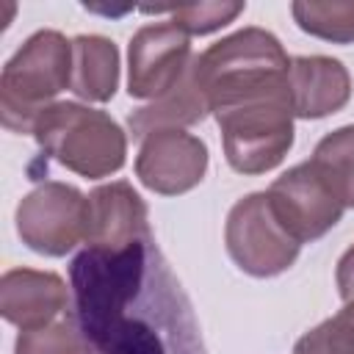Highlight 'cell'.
<instances>
[{
    "label": "cell",
    "instance_id": "5b68a950",
    "mask_svg": "<svg viewBox=\"0 0 354 354\" xmlns=\"http://www.w3.org/2000/svg\"><path fill=\"white\" fill-rule=\"evenodd\" d=\"M227 163L241 174H266L293 147L290 94L252 97L216 113Z\"/></svg>",
    "mask_w": 354,
    "mask_h": 354
},
{
    "label": "cell",
    "instance_id": "2e32d148",
    "mask_svg": "<svg viewBox=\"0 0 354 354\" xmlns=\"http://www.w3.org/2000/svg\"><path fill=\"white\" fill-rule=\"evenodd\" d=\"M307 163L343 207H354V124L326 133Z\"/></svg>",
    "mask_w": 354,
    "mask_h": 354
},
{
    "label": "cell",
    "instance_id": "4fadbf2b",
    "mask_svg": "<svg viewBox=\"0 0 354 354\" xmlns=\"http://www.w3.org/2000/svg\"><path fill=\"white\" fill-rule=\"evenodd\" d=\"M290 102L299 119H324L337 113L351 97L348 69L329 55L290 58Z\"/></svg>",
    "mask_w": 354,
    "mask_h": 354
},
{
    "label": "cell",
    "instance_id": "ac0fdd59",
    "mask_svg": "<svg viewBox=\"0 0 354 354\" xmlns=\"http://www.w3.org/2000/svg\"><path fill=\"white\" fill-rule=\"evenodd\" d=\"M246 3H191V6H144V14H169L171 22L188 36H205L224 25H230L238 14H243Z\"/></svg>",
    "mask_w": 354,
    "mask_h": 354
},
{
    "label": "cell",
    "instance_id": "9a60e30c",
    "mask_svg": "<svg viewBox=\"0 0 354 354\" xmlns=\"http://www.w3.org/2000/svg\"><path fill=\"white\" fill-rule=\"evenodd\" d=\"M207 113H210L207 100L196 88V83L191 77V66H188L185 77L171 91H166L163 97L152 100L149 105L133 111L127 116V124L136 138H144L155 130H183L185 124L202 122Z\"/></svg>",
    "mask_w": 354,
    "mask_h": 354
},
{
    "label": "cell",
    "instance_id": "277c9868",
    "mask_svg": "<svg viewBox=\"0 0 354 354\" xmlns=\"http://www.w3.org/2000/svg\"><path fill=\"white\" fill-rule=\"evenodd\" d=\"M66 86H72V41L58 30H36L3 66V124L11 133H30L36 116Z\"/></svg>",
    "mask_w": 354,
    "mask_h": 354
},
{
    "label": "cell",
    "instance_id": "e0dca14e",
    "mask_svg": "<svg viewBox=\"0 0 354 354\" xmlns=\"http://www.w3.org/2000/svg\"><path fill=\"white\" fill-rule=\"evenodd\" d=\"M296 25L324 41L348 44L354 41V3H293Z\"/></svg>",
    "mask_w": 354,
    "mask_h": 354
},
{
    "label": "cell",
    "instance_id": "44dd1931",
    "mask_svg": "<svg viewBox=\"0 0 354 354\" xmlns=\"http://www.w3.org/2000/svg\"><path fill=\"white\" fill-rule=\"evenodd\" d=\"M335 279H337V293L343 301H354V246H348L343 252V257L337 260V271H335Z\"/></svg>",
    "mask_w": 354,
    "mask_h": 354
},
{
    "label": "cell",
    "instance_id": "8fae6325",
    "mask_svg": "<svg viewBox=\"0 0 354 354\" xmlns=\"http://www.w3.org/2000/svg\"><path fill=\"white\" fill-rule=\"evenodd\" d=\"M149 235L147 205L130 183L116 180L86 196V246L124 249Z\"/></svg>",
    "mask_w": 354,
    "mask_h": 354
},
{
    "label": "cell",
    "instance_id": "30bf717a",
    "mask_svg": "<svg viewBox=\"0 0 354 354\" xmlns=\"http://www.w3.org/2000/svg\"><path fill=\"white\" fill-rule=\"evenodd\" d=\"M207 171V147L185 130H155L141 138L136 177L144 188L177 196L202 183Z\"/></svg>",
    "mask_w": 354,
    "mask_h": 354
},
{
    "label": "cell",
    "instance_id": "6da1fadb",
    "mask_svg": "<svg viewBox=\"0 0 354 354\" xmlns=\"http://www.w3.org/2000/svg\"><path fill=\"white\" fill-rule=\"evenodd\" d=\"M83 354H207L194 304L155 238L86 246L69 263Z\"/></svg>",
    "mask_w": 354,
    "mask_h": 354
},
{
    "label": "cell",
    "instance_id": "9c48e42d",
    "mask_svg": "<svg viewBox=\"0 0 354 354\" xmlns=\"http://www.w3.org/2000/svg\"><path fill=\"white\" fill-rule=\"evenodd\" d=\"M266 196L274 218L299 243L318 241L321 235H326L346 210L307 160L279 174L266 191Z\"/></svg>",
    "mask_w": 354,
    "mask_h": 354
},
{
    "label": "cell",
    "instance_id": "3957f363",
    "mask_svg": "<svg viewBox=\"0 0 354 354\" xmlns=\"http://www.w3.org/2000/svg\"><path fill=\"white\" fill-rule=\"evenodd\" d=\"M30 133L47 158L80 177L97 180L124 166V130L105 111L80 102H53L36 116Z\"/></svg>",
    "mask_w": 354,
    "mask_h": 354
},
{
    "label": "cell",
    "instance_id": "7a4b0ae2",
    "mask_svg": "<svg viewBox=\"0 0 354 354\" xmlns=\"http://www.w3.org/2000/svg\"><path fill=\"white\" fill-rule=\"evenodd\" d=\"M288 75V53L263 28L235 30L191 61V77L207 100L210 113L252 97L290 94Z\"/></svg>",
    "mask_w": 354,
    "mask_h": 354
},
{
    "label": "cell",
    "instance_id": "52a82bcc",
    "mask_svg": "<svg viewBox=\"0 0 354 354\" xmlns=\"http://www.w3.org/2000/svg\"><path fill=\"white\" fill-rule=\"evenodd\" d=\"M17 232L22 243L39 254H69L86 241V196L58 180L36 185L17 205Z\"/></svg>",
    "mask_w": 354,
    "mask_h": 354
},
{
    "label": "cell",
    "instance_id": "ffe728a7",
    "mask_svg": "<svg viewBox=\"0 0 354 354\" xmlns=\"http://www.w3.org/2000/svg\"><path fill=\"white\" fill-rule=\"evenodd\" d=\"M14 354H83V343L72 313H64L47 326L22 329L17 335Z\"/></svg>",
    "mask_w": 354,
    "mask_h": 354
},
{
    "label": "cell",
    "instance_id": "5bb4252c",
    "mask_svg": "<svg viewBox=\"0 0 354 354\" xmlns=\"http://www.w3.org/2000/svg\"><path fill=\"white\" fill-rule=\"evenodd\" d=\"M119 86V50L111 39L80 33L72 39V91L88 102H108Z\"/></svg>",
    "mask_w": 354,
    "mask_h": 354
},
{
    "label": "cell",
    "instance_id": "d6986e66",
    "mask_svg": "<svg viewBox=\"0 0 354 354\" xmlns=\"http://www.w3.org/2000/svg\"><path fill=\"white\" fill-rule=\"evenodd\" d=\"M293 354H354V301H346L332 318L304 332Z\"/></svg>",
    "mask_w": 354,
    "mask_h": 354
},
{
    "label": "cell",
    "instance_id": "ba28073f",
    "mask_svg": "<svg viewBox=\"0 0 354 354\" xmlns=\"http://www.w3.org/2000/svg\"><path fill=\"white\" fill-rule=\"evenodd\" d=\"M191 61V36L171 19L138 28L127 53V94L136 100L163 97L185 77Z\"/></svg>",
    "mask_w": 354,
    "mask_h": 354
},
{
    "label": "cell",
    "instance_id": "8992f818",
    "mask_svg": "<svg viewBox=\"0 0 354 354\" xmlns=\"http://www.w3.org/2000/svg\"><path fill=\"white\" fill-rule=\"evenodd\" d=\"M224 243L235 266L252 277H277L288 271L301 243L293 241L268 207L266 191L238 199L224 224Z\"/></svg>",
    "mask_w": 354,
    "mask_h": 354
},
{
    "label": "cell",
    "instance_id": "7c38bea8",
    "mask_svg": "<svg viewBox=\"0 0 354 354\" xmlns=\"http://www.w3.org/2000/svg\"><path fill=\"white\" fill-rule=\"evenodd\" d=\"M66 285L53 271L11 268L0 279V313L19 329H39L66 313Z\"/></svg>",
    "mask_w": 354,
    "mask_h": 354
}]
</instances>
